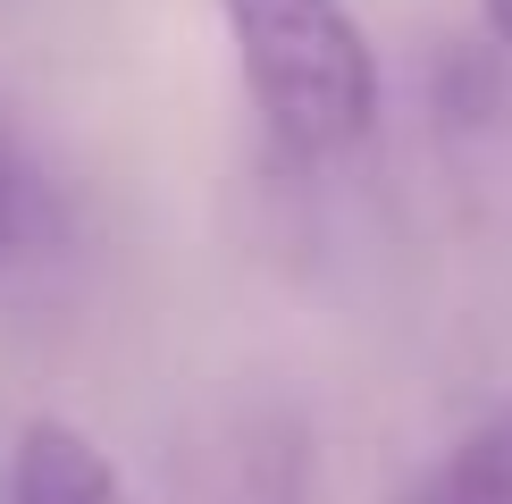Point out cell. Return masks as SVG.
<instances>
[{
    "label": "cell",
    "instance_id": "1",
    "mask_svg": "<svg viewBox=\"0 0 512 504\" xmlns=\"http://www.w3.org/2000/svg\"><path fill=\"white\" fill-rule=\"evenodd\" d=\"M210 9L236 42L244 101L277 160L319 168L378 135L387 76H378L353 0H210Z\"/></svg>",
    "mask_w": 512,
    "mask_h": 504
},
{
    "label": "cell",
    "instance_id": "2",
    "mask_svg": "<svg viewBox=\"0 0 512 504\" xmlns=\"http://www.w3.org/2000/svg\"><path fill=\"white\" fill-rule=\"evenodd\" d=\"M9 504H135L118 462L68 420H26L9 454Z\"/></svg>",
    "mask_w": 512,
    "mask_h": 504
},
{
    "label": "cell",
    "instance_id": "3",
    "mask_svg": "<svg viewBox=\"0 0 512 504\" xmlns=\"http://www.w3.org/2000/svg\"><path fill=\"white\" fill-rule=\"evenodd\" d=\"M395 504H512V404L462 429L420 479H403Z\"/></svg>",
    "mask_w": 512,
    "mask_h": 504
},
{
    "label": "cell",
    "instance_id": "4",
    "mask_svg": "<svg viewBox=\"0 0 512 504\" xmlns=\"http://www.w3.org/2000/svg\"><path fill=\"white\" fill-rule=\"evenodd\" d=\"M34 227H42V210H34V177H26V160H17V143L0 135V269L26 261Z\"/></svg>",
    "mask_w": 512,
    "mask_h": 504
},
{
    "label": "cell",
    "instance_id": "5",
    "mask_svg": "<svg viewBox=\"0 0 512 504\" xmlns=\"http://www.w3.org/2000/svg\"><path fill=\"white\" fill-rule=\"evenodd\" d=\"M479 17H487V34H496V51H512V0H479Z\"/></svg>",
    "mask_w": 512,
    "mask_h": 504
}]
</instances>
